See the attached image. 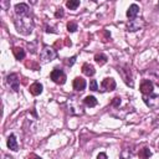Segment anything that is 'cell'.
Listing matches in <instances>:
<instances>
[{
  "instance_id": "7c38bea8",
  "label": "cell",
  "mask_w": 159,
  "mask_h": 159,
  "mask_svg": "<svg viewBox=\"0 0 159 159\" xmlns=\"http://www.w3.org/2000/svg\"><path fill=\"white\" fill-rule=\"evenodd\" d=\"M138 14H139V6H138L137 4H132V5L128 7V10H127V16H128V19H130V20L135 19Z\"/></svg>"
},
{
  "instance_id": "277c9868",
  "label": "cell",
  "mask_w": 159,
  "mask_h": 159,
  "mask_svg": "<svg viewBox=\"0 0 159 159\" xmlns=\"http://www.w3.org/2000/svg\"><path fill=\"white\" fill-rule=\"evenodd\" d=\"M118 72L120 75V77L123 78V81L125 82V84H128L129 87H133V77H132V72L130 68L128 66H119L118 67Z\"/></svg>"
},
{
  "instance_id": "d6986e66",
  "label": "cell",
  "mask_w": 159,
  "mask_h": 159,
  "mask_svg": "<svg viewBox=\"0 0 159 159\" xmlns=\"http://www.w3.org/2000/svg\"><path fill=\"white\" fill-rule=\"evenodd\" d=\"M83 103H84L87 107H94V106H97V99H96V97H93V96H87V97H84Z\"/></svg>"
},
{
  "instance_id": "6da1fadb",
  "label": "cell",
  "mask_w": 159,
  "mask_h": 159,
  "mask_svg": "<svg viewBox=\"0 0 159 159\" xmlns=\"http://www.w3.org/2000/svg\"><path fill=\"white\" fill-rule=\"evenodd\" d=\"M14 22H15L16 30L22 35H30L34 30V20L30 15H24V16L16 15Z\"/></svg>"
},
{
  "instance_id": "d4e9b609",
  "label": "cell",
  "mask_w": 159,
  "mask_h": 159,
  "mask_svg": "<svg viewBox=\"0 0 159 159\" xmlns=\"http://www.w3.org/2000/svg\"><path fill=\"white\" fill-rule=\"evenodd\" d=\"M119 104H120V97H114L112 99V106L113 107H119Z\"/></svg>"
},
{
  "instance_id": "4316f807",
  "label": "cell",
  "mask_w": 159,
  "mask_h": 159,
  "mask_svg": "<svg viewBox=\"0 0 159 159\" xmlns=\"http://www.w3.org/2000/svg\"><path fill=\"white\" fill-rule=\"evenodd\" d=\"M97 159H107V154L106 153H99L97 155Z\"/></svg>"
},
{
  "instance_id": "e0dca14e",
  "label": "cell",
  "mask_w": 159,
  "mask_h": 159,
  "mask_svg": "<svg viewBox=\"0 0 159 159\" xmlns=\"http://www.w3.org/2000/svg\"><path fill=\"white\" fill-rule=\"evenodd\" d=\"M12 53H14V56H15V58L16 60H24V57H25V50L24 48H21V47H14L12 48Z\"/></svg>"
},
{
  "instance_id": "83f0119b",
  "label": "cell",
  "mask_w": 159,
  "mask_h": 159,
  "mask_svg": "<svg viewBox=\"0 0 159 159\" xmlns=\"http://www.w3.org/2000/svg\"><path fill=\"white\" fill-rule=\"evenodd\" d=\"M46 32H57L53 27H51V26H46V30H45Z\"/></svg>"
},
{
  "instance_id": "484cf974",
  "label": "cell",
  "mask_w": 159,
  "mask_h": 159,
  "mask_svg": "<svg viewBox=\"0 0 159 159\" xmlns=\"http://www.w3.org/2000/svg\"><path fill=\"white\" fill-rule=\"evenodd\" d=\"M75 61H76V56H72L71 58H68V61H67V65H68V66H72V65L75 63Z\"/></svg>"
},
{
  "instance_id": "8992f818",
  "label": "cell",
  "mask_w": 159,
  "mask_h": 159,
  "mask_svg": "<svg viewBox=\"0 0 159 159\" xmlns=\"http://www.w3.org/2000/svg\"><path fill=\"white\" fill-rule=\"evenodd\" d=\"M6 83H7V86L10 87V89H12L14 92H17V91H19L20 80H19V76H17L16 73H10V75L6 77Z\"/></svg>"
},
{
  "instance_id": "603a6c76",
  "label": "cell",
  "mask_w": 159,
  "mask_h": 159,
  "mask_svg": "<svg viewBox=\"0 0 159 159\" xmlns=\"http://www.w3.org/2000/svg\"><path fill=\"white\" fill-rule=\"evenodd\" d=\"M89 89H92V91H98V84H97V81H96V80H91V81H89Z\"/></svg>"
},
{
  "instance_id": "7a4b0ae2",
  "label": "cell",
  "mask_w": 159,
  "mask_h": 159,
  "mask_svg": "<svg viewBox=\"0 0 159 159\" xmlns=\"http://www.w3.org/2000/svg\"><path fill=\"white\" fill-rule=\"evenodd\" d=\"M67 108H68V113L72 114V116L83 114V107L80 103V101H77V98L75 96L71 97V99L67 101Z\"/></svg>"
},
{
  "instance_id": "3957f363",
  "label": "cell",
  "mask_w": 159,
  "mask_h": 159,
  "mask_svg": "<svg viewBox=\"0 0 159 159\" xmlns=\"http://www.w3.org/2000/svg\"><path fill=\"white\" fill-rule=\"evenodd\" d=\"M55 57H56V51H55L52 47L45 45V46L42 47V50H41L40 60H41L42 62H50V61L55 60Z\"/></svg>"
},
{
  "instance_id": "30bf717a",
  "label": "cell",
  "mask_w": 159,
  "mask_h": 159,
  "mask_svg": "<svg viewBox=\"0 0 159 159\" xmlns=\"http://www.w3.org/2000/svg\"><path fill=\"white\" fill-rule=\"evenodd\" d=\"M29 11H30V7L25 2H20V4H16L15 5V14L16 15H20V16L29 15Z\"/></svg>"
},
{
  "instance_id": "9a60e30c",
  "label": "cell",
  "mask_w": 159,
  "mask_h": 159,
  "mask_svg": "<svg viewBox=\"0 0 159 159\" xmlns=\"http://www.w3.org/2000/svg\"><path fill=\"white\" fill-rule=\"evenodd\" d=\"M30 92H31V94H34V96H39V94L42 92V84L39 83V82L32 83V84L30 86Z\"/></svg>"
},
{
  "instance_id": "9c48e42d",
  "label": "cell",
  "mask_w": 159,
  "mask_h": 159,
  "mask_svg": "<svg viewBox=\"0 0 159 159\" xmlns=\"http://www.w3.org/2000/svg\"><path fill=\"white\" fill-rule=\"evenodd\" d=\"M153 89H154V84L152 81L149 80H144L142 83H140V92L147 96V94H152L153 93Z\"/></svg>"
},
{
  "instance_id": "5bb4252c",
  "label": "cell",
  "mask_w": 159,
  "mask_h": 159,
  "mask_svg": "<svg viewBox=\"0 0 159 159\" xmlns=\"http://www.w3.org/2000/svg\"><path fill=\"white\" fill-rule=\"evenodd\" d=\"M6 144H7V148H9V149H11V150H14V152H16V150H17V148H19V147H17L16 138H15V135H14V134L9 135Z\"/></svg>"
},
{
  "instance_id": "ac0fdd59",
  "label": "cell",
  "mask_w": 159,
  "mask_h": 159,
  "mask_svg": "<svg viewBox=\"0 0 159 159\" xmlns=\"http://www.w3.org/2000/svg\"><path fill=\"white\" fill-rule=\"evenodd\" d=\"M139 159H149V157L152 155V152L148 147H143L140 150H139Z\"/></svg>"
},
{
  "instance_id": "7402d4cb",
  "label": "cell",
  "mask_w": 159,
  "mask_h": 159,
  "mask_svg": "<svg viewBox=\"0 0 159 159\" xmlns=\"http://www.w3.org/2000/svg\"><path fill=\"white\" fill-rule=\"evenodd\" d=\"M67 30H68L70 32H75V31L77 30V24H76L75 21H70V22L67 24Z\"/></svg>"
},
{
  "instance_id": "4fadbf2b",
  "label": "cell",
  "mask_w": 159,
  "mask_h": 159,
  "mask_svg": "<svg viewBox=\"0 0 159 159\" xmlns=\"http://www.w3.org/2000/svg\"><path fill=\"white\" fill-rule=\"evenodd\" d=\"M84 88H86V81H84L82 77H76V78L73 80V89L81 92V91H83Z\"/></svg>"
},
{
  "instance_id": "f1b7e54d",
  "label": "cell",
  "mask_w": 159,
  "mask_h": 159,
  "mask_svg": "<svg viewBox=\"0 0 159 159\" xmlns=\"http://www.w3.org/2000/svg\"><path fill=\"white\" fill-rule=\"evenodd\" d=\"M29 159H41L39 155H36V154H30L29 155Z\"/></svg>"
},
{
  "instance_id": "4dcf8cb0",
  "label": "cell",
  "mask_w": 159,
  "mask_h": 159,
  "mask_svg": "<svg viewBox=\"0 0 159 159\" xmlns=\"http://www.w3.org/2000/svg\"><path fill=\"white\" fill-rule=\"evenodd\" d=\"M4 159H12V157H10V155H4Z\"/></svg>"
},
{
  "instance_id": "8fae6325",
  "label": "cell",
  "mask_w": 159,
  "mask_h": 159,
  "mask_svg": "<svg viewBox=\"0 0 159 159\" xmlns=\"http://www.w3.org/2000/svg\"><path fill=\"white\" fill-rule=\"evenodd\" d=\"M116 86V81L112 77H107L102 81V91H113Z\"/></svg>"
},
{
  "instance_id": "ffe728a7",
  "label": "cell",
  "mask_w": 159,
  "mask_h": 159,
  "mask_svg": "<svg viewBox=\"0 0 159 159\" xmlns=\"http://www.w3.org/2000/svg\"><path fill=\"white\" fill-rule=\"evenodd\" d=\"M107 56L104 55V53H97V55H94V61L99 65V66H102V65H104L106 62H107Z\"/></svg>"
},
{
  "instance_id": "2e32d148",
  "label": "cell",
  "mask_w": 159,
  "mask_h": 159,
  "mask_svg": "<svg viewBox=\"0 0 159 159\" xmlns=\"http://www.w3.org/2000/svg\"><path fill=\"white\" fill-rule=\"evenodd\" d=\"M82 72L86 75V76H93L94 75V67L92 66V65H89V63H83L82 65Z\"/></svg>"
},
{
  "instance_id": "ba28073f",
  "label": "cell",
  "mask_w": 159,
  "mask_h": 159,
  "mask_svg": "<svg viewBox=\"0 0 159 159\" xmlns=\"http://www.w3.org/2000/svg\"><path fill=\"white\" fill-rule=\"evenodd\" d=\"M144 26V21L142 19H133L130 20L128 24H127V31H130V32H134V31H138L140 30L142 27Z\"/></svg>"
},
{
  "instance_id": "cb8c5ba5",
  "label": "cell",
  "mask_w": 159,
  "mask_h": 159,
  "mask_svg": "<svg viewBox=\"0 0 159 159\" xmlns=\"http://www.w3.org/2000/svg\"><path fill=\"white\" fill-rule=\"evenodd\" d=\"M63 15H65V12H63V9H62V7L57 9L56 12H55V17H56V19H61V17H63Z\"/></svg>"
},
{
  "instance_id": "5b68a950",
  "label": "cell",
  "mask_w": 159,
  "mask_h": 159,
  "mask_svg": "<svg viewBox=\"0 0 159 159\" xmlns=\"http://www.w3.org/2000/svg\"><path fill=\"white\" fill-rule=\"evenodd\" d=\"M50 77H51V80H52L55 83H57V84H63V83L66 82V75H65V72H63L62 70H60V68H53L52 72H51V75H50Z\"/></svg>"
},
{
  "instance_id": "44dd1931",
  "label": "cell",
  "mask_w": 159,
  "mask_h": 159,
  "mask_svg": "<svg viewBox=\"0 0 159 159\" xmlns=\"http://www.w3.org/2000/svg\"><path fill=\"white\" fill-rule=\"evenodd\" d=\"M80 0H68L66 2V6L70 9V10H76L78 6H80Z\"/></svg>"
},
{
  "instance_id": "52a82bcc",
  "label": "cell",
  "mask_w": 159,
  "mask_h": 159,
  "mask_svg": "<svg viewBox=\"0 0 159 159\" xmlns=\"http://www.w3.org/2000/svg\"><path fill=\"white\" fill-rule=\"evenodd\" d=\"M144 103L152 108V109H159V94H152V96H145Z\"/></svg>"
},
{
  "instance_id": "f546056e",
  "label": "cell",
  "mask_w": 159,
  "mask_h": 159,
  "mask_svg": "<svg viewBox=\"0 0 159 159\" xmlns=\"http://www.w3.org/2000/svg\"><path fill=\"white\" fill-rule=\"evenodd\" d=\"M65 40H66V46H71V45H72V43H71V41H70L68 39H65Z\"/></svg>"
}]
</instances>
